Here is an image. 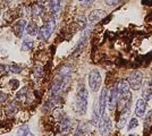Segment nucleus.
Instances as JSON below:
<instances>
[{
    "mask_svg": "<svg viewBox=\"0 0 152 136\" xmlns=\"http://www.w3.org/2000/svg\"><path fill=\"white\" fill-rule=\"evenodd\" d=\"M150 84H151V86H152V77H151V79H150Z\"/></svg>",
    "mask_w": 152,
    "mask_h": 136,
    "instance_id": "473e14b6",
    "label": "nucleus"
},
{
    "mask_svg": "<svg viewBox=\"0 0 152 136\" xmlns=\"http://www.w3.org/2000/svg\"><path fill=\"white\" fill-rule=\"evenodd\" d=\"M25 32L27 33V35H30V36H37V35H38V33H39L38 24H37V23H34V22H31V23L26 24Z\"/></svg>",
    "mask_w": 152,
    "mask_h": 136,
    "instance_id": "ddd939ff",
    "label": "nucleus"
},
{
    "mask_svg": "<svg viewBox=\"0 0 152 136\" xmlns=\"http://www.w3.org/2000/svg\"><path fill=\"white\" fill-rule=\"evenodd\" d=\"M47 1H49V0H39V4H40V5H43Z\"/></svg>",
    "mask_w": 152,
    "mask_h": 136,
    "instance_id": "7c9ffc66",
    "label": "nucleus"
},
{
    "mask_svg": "<svg viewBox=\"0 0 152 136\" xmlns=\"http://www.w3.org/2000/svg\"><path fill=\"white\" fill-rule=\"evenodd\" d=\"M128 84H129V87L134 91H139L141 87H142V84H143V74L142 71H136L131 74V76L128 77Z\"/></svg>",
    "mask_w": 152,
    "mask_h": 136,
    "instance_id": "20e7f679",
    "label": "nucleus"
},
{
    "mask_svg": "<svg viewBox=\"0 0 152 136\" xmlns=\"http://www.w3.org/2000/svg\"><path fill=\"white\" fill-rule=\"evenodd\" d=\"M55 27H56V20H55V17L50 16L45 22V24L39 28V33H38L39 39L42 40V41L49 40V38H50L52 32H53V30H55Z\"/></svg>",
    "mask_w": 152,
    "mask_h": 136,
    "instance_id": "f03ea898",
    "label": "nucleus"
},
{
    "mask_svg": "<svg viewBox=\"0 0 152 136\" xmlns=\"http://www.w3.org/2000/svg\"><path fill=\"white\" fill-rule=\"evenodd\" d=\"M28 136H34V135H32L31 133H30V134H28Z\"/></svg>",
    "mask_w": 152,
    "mask_h": 136,
    "instance_id": "72a5a7b5",
    "label": "nucleus"
},
{
    "mask_svg": "<svg viewBox=\"0 0 152 136\" xmlns=\"http://www.w3.org/2000/svg\"><path fill=\"white\" fill-rule=\"evenodd\" d=\"M88 99H89V92L85 87H81L77 91L75 97V110L80 115H84L88 109Z\"/></svg>",
    "mask_w": 152,
    "mask_h": 136,
    "instance_id": "f257e3e1",
    "label": "nucleus"
},
{
    "mask_svg": "<svg viewBox=\"0 0 152 136\" xmlns=\"http://www.w3.org/2000/svg\"><path fill=\"white\" fill-rule=\"evenodd\" d=\"M88 134H89V127H88V125L84 123L80 124V126L76 129L75 136H88Z\"/></svg>",
    "mask_w": 152,
    "mask_h": 136,
    "instance_id": "f3484780",
    "label": "nucleus"
},
{
    "mask_svg": "<svg viewBox=\"0 0 152 136\" xmlns=\"http://www.w3.org/2000/svg\"><path fill=\"white\" fill-rule=\"evenodd\" d=\"M106 16V12L104 10H101V9H95L93 12H91L89 15V20L91 23H98Z\"/></svg>",
    "mask_w": 152,
    "mask_h": 136,
    "instance_id": "9b49d317",
    "label": "nucleus"
},
{
    "mask_svg": "<svg viewBox=\"0 0 152 136\" xmlns=\"http://www.w3.org/2000/svg\"><path fill=\"white\" fill-rule=\"evenodd\" d=\"M127 113H128V111H125V112H124V115H123V117L121 118L119 124H118V128H123V127L125 126V124H126V119H127Z\"/></svg>",
    "mask_w": 152,
    "mask_h": 136,
    "instance_id": "393cba45",
    "label": "nucleus"
},
{
    "mask_svg": "<svg viewBox=\"0 0 152 136\" xmlns=\"http://www.w3.org/2000/svg\"><path fill=\"white\" fill-rule=\"evenodd\" d=\"M2 25H4V22H2V20H0V31L2 28Z\"/></svg>",
    "mask_w": 152,
    "mask_h": 136,
    "instance_id": "2f4dec72",
    "label": "nucleus"
},
{
    "mask_svg": "<svg viewBox=\"0 0 152 136\" xmlns=\"http://www.w3.org/2000/svg\"><path fill=\"white\" fill-rule=\"evenodd\" d=\"M9 84L12 85V87H13V89H16V87H18L19 82L18 81H16V79H12V81L9 82Z\"/></svg>",
    "mask_w": 152,
    "mask_h": 136,
    "instance_id": "c85d7f7f",
    "label": "nucleus"
},
{
    "mask_svg": "<svg viewBox=\"0 0 152 136\" xmlns=\"http://www.w3.org/2000/svg\"><path fill=\"white\" fill-rule=\"evenodd\" d=\"M151 121H152V110L148 113V116H146V118H145V126H148V124L150 125Z\"/></svg>",
    "mask_w": 152,
    "mask_h": 136,
    "instance_id": "bb28decb",
    "label": "nucleus"
},
{
    "mask_svg": "<svg viewBox=\"0 0 152 136\" xmlns=\"http://www.w3.org/2000/svg\"><path fill=\"white\" fill-rule=\"evenodd\" d=\"M17 109H18V107H17L16 102H13V103L8 104V105L6 107V113L8 115V116H13V115L16 113Z\"/></svg>",
    "mask_w": 152,
    "mask_h": 136,
    "instance_id": "412c9836",
    "label": "nucleus"
},
{
    "mask_svg": "<svg viewBox=\"0 0 152 136\" xmlns=\"http://www.w3.org/2000/svg\"><path fill=\"white\" fill-rule=\"evenodd\" d=\"M101 118V115H100V110H99V105L98 103H94L93 105V115H92V124L96 126L99 124V120Z\"/></svg>",
    "mask_w": 152,
    "mask_h": 136,
    "instance_id": "dca6fc26",
    "label": "nucleus"
},
{
    "mask_svg": "<svg viewBox=\"0 0 152 136\" xmlns=\"http://www.w3.org/2000/svg\"><path fill=\"white\" fill-rule=\"evenodd\" d=\"M119 1H121V0H104V2H106L107 6H115V5H117Z\"/></svg>",
    "mask_w": 152,
    "mask_h": 136,
    "instance_id": "a878e982",
    "label": "nucleus"
},
{
    "mask_svg": "<svg viewBox=\"0 0 152 136\" xmlns=\"http://www.w3.org/2000/svg\"><path fill=\"white\" fill-rule=\"evenodd\" d=\"M117 92H118V100H126V99H132L131 94V87L126 79H123L119 82L117 86Z\"/></svg>",
    "mask_w": 152,
    "mask_h": 136,
    "instance_id": "39448f33",
    "label": "nucleus"
},
{
    "mask_svg": "<svg viewBox=\"0 0 152 136\" xmlns=\"http://www.w3.org/2000/svg\"><path fill=\"white\" fill-rule=\"evenodd\" d=\"M128 136H135V135H133V134H131V135H128Z\"/></svg>",
    "mask_w": 152,
    "mask_h": 136,
    "instance_id": "f704fd0d",
    "label": "nucleus"
},
{
    "mask_svg": "<svg viewBox=\"0 0 152 136\" xmlns=\"http://www.w3.org/2000/svg\"><path fill=\"white\" fill-rule=\"evenodd\" d=\"M93 1H94V0H83L82 2H83V5H84V6H91V4H92V2H93Z\"/></svg>",
    "mask_w": 152,
    "mask_h": 136,
    "instance_id": "c756f323",
    "label": "nucleus"
},
{
    "mask_svg": "<svg viewBox=\"0 0 152 136\" xmlns=\"http://www.w3.org/2000/svg\"><path fill=\"white\" fill-rule=\"evenodd\" d=\"M137 126H139V120L136 118H132L129 120V123H128V130L133 129V128L137 127Z\"/></svg>",
    "mask_w": 152,
    "mask_h": 136,
    "instance_id": "b1692460",
    "label": "nucleus"
},
{
    "mask_svg": "<svg viewBox=\"0 0 152 136\" xmlns=\"http://www.w3.org/2000/svg\"><path fill=\"white\" fill-rule=\"evenodd\" d=\"M117 102H118V92H117V87H114L110 90V93L107 97V104L109 105V109L114 110Z\"/></svg>",
    "mask_w": 152,
    "mask_h": 136,
    "instance_id": "1a4fd4ad",
    "label": "nucleus"
},
{
    "mask_svg": "<svg viewBox=\"0 0 152 136\" xmlns=\"http://www.w3.org/2000/svg\"><path fill=\"white\" fill-rule=\"evenodd\" d=\"M98 125H99L100 134H101L102 136L107 135L108 133L110 132V129H111V121H110V119H109L107 116H104V115L101 116Z\"/></svg>",
    "mask_w": 152,
    "mask_h": 136,
    "instance_id": "423d86ee",
    "label": "nucleus"
},
{
    "mask_svg": "<svg viewBox=\"0 0 152 136\" xmlns=\"http://www.w3.org/2000/svg\"><path fill=\"white\" fill-rule=\"evenodd\" d=\"M33 45H34V42H33V40L31 38H24L23 40V42H22V50L23 51H28V50H31L32 48H33Z\"/></svg>",
    "mask_w": 152,
    "mask_h": 136,
    "instance_id": "a211bd4d",
    "label": "nucleus"
},
{
    "mask_svg": "<svg viewBox=\"0 0 152 136\" xmlns=\"http://www.w3.org/2000/svg\"><path fill=\"white\" fill-rule=\"evenodd\" d=\"M146 110V101L144 99H139L135 105V115L137 117H143Z\"/></svg>",
    "mask_w": 152,
    "mask_h": 136,
    "instance_id": "f8f14e48",
    "label": "nucleus"
},
{
    "mask_svg": "<svg viewBox=\"0 0 152 136\" xmlns=\"http://www.w3.org/2000/svg\"><path fill=\"white\" fill-rule=\"evenodd\" d=\"M8 69L14 73V74H18L22 71V68H20V66L19 65H16V64H12V65L8 66Z\"/></svg>",
    "mask_w": 152,
    "mask_h": 136,
    "instance_id": "5701e85b",
    "label": "nucleus"
},
{
    "mask_svg": "<svg viewBox=\"0 0 152 136\" xmlns=\"http://www.w3.org/2000/svg\"><path fill=\"white\" fill-rule=\"evenodd\" d=\"M80 1H83V0H80Z\"/></svg>",
    "mask_w": 152,
    "mask_h": 136,
    "instance_id": "e433bc0d",
    "label": "nucleus"
},
{
    "mask_svg": "<svg viewBox=\"0 0 152 136\" xmlns=\"http://www.w3.org/2000/svg\"><path fill=\"white\" fill-rule=\"evenodd\" d=\"M0 113H1V109H0Z\"/></svg>",
    "mask_w": 152,
    "mask_h": 136,
    "instance_id": "c9c22d12",
    "label": "nucleus"
},
{
    "mask_svg": "<svg viewBox=\"0 0 152 136\" xmlns=\"http://www.w3.org/2000/svg\"><path fill=\"white\" fill-rule=\"evenodd\" d=\"M72 129V120L68 117H63V119L60 120V125H59V130L61 134H68Z\"/></svg>",
    "mask_w": 152,
    "mask_h": 136,
    "instance_id": "9d476101",
    "label": "nucleus"
},
{
    "mask_svg": "<svg viewBox=\"0 0 152 136\" xmlns=\"http://www.w3.org/2000/svg\"><path fill=\"white\" fill-rule=\"evenodd\" d=\"M30 134V128L27 125H23L17 129V135L18 136H27Z\"/></svg>",
    "mask_w": 152,
    "mask_h": 136,
    "instance_id": "4be33fe9",
    "label": "nucleus"
},
{
    "mask_svg": "<svg viewBox=\"0 0 152 136\" xmlns=\"http://www.w3.org/2000/svg\"><path fill=\"white\" fill-rule=\"evenodd\" d=\"M60 7V0H49V10L52 15L59 13Z\"/></svg>",
    "mask_w": 152,
    "mask_h": 136,
    "instance_id": "4468645a",
    "label": "nucleus"
},
{
    "mask_svg": "<svg viewBox=\"0 0 152 136\" xmlns=\"http://www.w3.org/2000/svg\"><path fill=\"white\" fill-rule=\"evenodd\" d=\"M152 97V86L150 84V82H146L145 83V86L143 87V97H144V100L148 101V100H150Z\"/></svg>",
    "mask_w": 152,
    "mask_h": 136,
    "instance_id": "6ab92c4d",
    "label": "nucleus"
},
{
    "mask_svg": "<svg viewBox=\"0 0 152 136\" xmlns=\"http://www.w3.org/2000/svg\"><path fill=\"white\" fill-rule=\"evenodd\" d=\"M43 12H45L43 5H40V4L34 5V6L32 7V9H31V14H32V16H33L34 18H38V17H40V16L43 14Z\"/></svg>",
    "mask_w": 152,
    "mask_h": 136,
    "instance_id": "2eb2a0df",
    "label": "nucleus"
},
{
    "mask_svg": "<svg viewBox=\"0 0 152 136\" xmlns=\"http://www.w3.org/2000/svg\"><path fill=\"white\" fill-rule=\"evenodd\" d=\"M107 97H108V90L107 87H103L100 92V97H99V110H100V115L103 116L104 111H106V107H107Z\"/></svg>",
    "mask_w": 152,
    "mask_h": 136,
    "instance_id": "0eeeda50",
    "label": "nucleus"
},
{
    "mask_svg": "<svg viewBox=\"0 0 152 136\" xmlns=\"http://www.w3.org/2000/svg\"><path fill=\"white\" fill-rule=\"evenodd\" d=\"M101 74L98 69H92L89 73V86L92 92H98L101 87Z\"/></svg>",
    "mask_w": 152,
    "mask_h": 136,
    "instance_id": "7ed1b4c3",
    "label": "nucleus"
},
{
    "mask_svg": "<svg viewBox=\"0 0 152 136\" xmlns=\"http://www.w3.org/2000/svg\"><path fill=\"white\" fill-rule=\"evenodd\" d=\"M75 24L77 25V30L82 31V30H84V28L86 27V18H85V17H83V16L77 17L76 20H75Z\"/></svg>",
    "mask_w": 152,
    "mask_h": 136,
    "instance_id": "aec40b11",
    "label": "nucleus"
},
{
    "mask_svg": "<svg viewBox=\"0 0 152 136\" xmlns=\"http://www.w3.org/2000/svg\"><path fill=\"white\" fill-rule=\"evenodd\" d=\"M26 24H27V23H26L25 20H18L14 23L13 31L17 38H22V36H23V33L25 32Z\"/></svg>",
    "mask_w": 152,
    "mask_h": 136,
    "instance_id": "6e6552de",
    "label": "nucleus"
},
{
    "mask_svg": "<svg viewBox=\"0 0 152 136\" xmlns=\"http://www.w3.org/2000/svg\"><path fill=\"white\" fill-rule=\"evenodd\" d=\"M7 99H8V95H7V94H5V93H2V92H0V103L6 102Z\"/></svg>",
    "mask_w": 152,
    "mask_h": 136,
    "instance_id": "cd10ccee",
    "label": "nucleus"
}]
</instances>
